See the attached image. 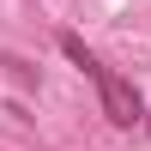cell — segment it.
<instances>
[{
  "label": "cell",
  "mask_w": 151,
  "mask_h": 151,
  "mask_svg": "<svg viewBox=\"0 0 151 151\" xmlns=\"http://www.w3.org/2000/svg\"><path fill=\"white\" fill-rule=\"evenodd\" d=\"M60 55H67V60H73L79 73H91V79H97L103 115L115 121V127H139V121H145V103H139V91H133V79H121L115 67H103V60H97V55H91V48H85L79 36H73V30L60 36Z\"/></svg>",
  "instance_id": "obj_1"
}]
</instances>
